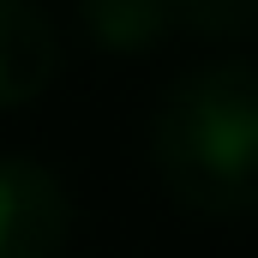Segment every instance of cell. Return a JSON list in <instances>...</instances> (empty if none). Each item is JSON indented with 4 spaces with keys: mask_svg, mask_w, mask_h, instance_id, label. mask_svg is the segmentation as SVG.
I'll use <instances>...</instances> for the list:
<instances>
[{
    "mask_svg": "<svg viewBox=\"0 0 258 258\" xmlns=\"http://www.w3.org/2000/svg\"><path fill=\"white\" fill-rule=\"evenodd\" d=\"M174 12L204 42H246V36H258V0H174Z\"/></svg>",
    "mask_w": 258,
    "mask_h": 258,
    "instance_id": "cell-5",
    "label": "cell"
},
{
    "mask_svg": "<svg viewBox=\"0 0 258 258\" xmlns=\"http://www.w3.org/2000/svg\"><path fill=\"white\" fill-rule=\"evenodd\" d=\"M60 72L54 18L36 0H0V108L36 102Z\"/></svg>",
    "mask_w": 258,
    "mask_h": 258,
    "instance_id": "cell-3",
    "label": "cell"
},
{
    "mask_svg": "<svg viewBox=\"0 0 258 258\" xmlns=\"http://www.w3.org/2000/svg\"><path fill=\"white\" fill-rule=\"evenodd\" d=\"M78 18L90 30V42L102 54H156L174 30H180V12L174 0H78Z\"/></svg>",
    "mask_w": 258,
    "mask_h": 258,
    "instance_id": "cell-4",
    "label": "cell"
},
{
    "mask_svg": "<svg viewBox=\"0 0 258 258\" xmlns=\"http://www.w3.org/2000/svg\"><path fill=\"white\" fill-rule=\"evenodd\" d=\"M72 234L60 174L24 156H0V258H54Z\"/></svg>",
    "mask_w": 258,
    "mask_h": 258,
    "instance_id": "cell-2",
    "label": "cell"
},
{
    "mask_svg": "<svg viewBox=\"0 0 258 258\" xmlns=\"http://www.w3.org/2000/svg\"><path fill=\"white\" fill-rule=\"evenodd\" d=\"M150 162L174 204L198 216L258 210V66L204 60L180 72L156 96Z\"/></svg>",
    "mask_w": 258,
    "mask_h": 258,
    "instance_id": "cell-1",
    "label": "cell"
}]
</instances>
